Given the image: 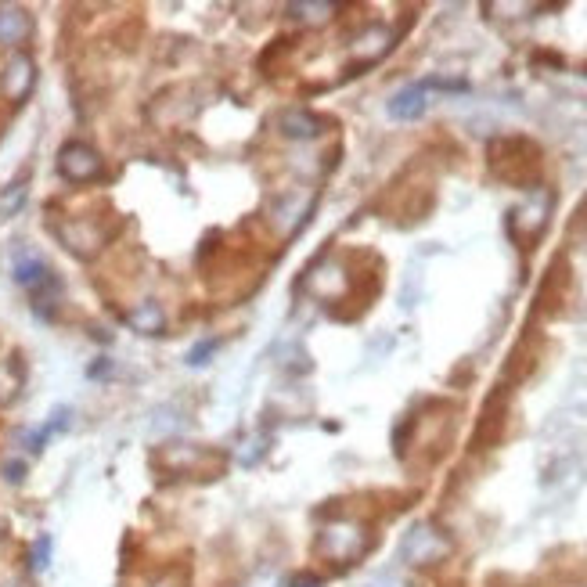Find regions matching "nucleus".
<instances>
[{"label": "nucleus", "instance_id": "obj_1", "mask_svg": "<svg viewBox=\"0 0 587 587\" xmlns=\"http://www.w3.org/2000/svg\"><path fill=\"white\" fill-rule=\"evenodd\" d=\"M451 555V537L433 523H415L400 541V562L407 566H436Z\"/></svg>", "mask_w": 587, "mask_h": 587}, {"label": "nucleus", "instance_id": "obj_16", "mask_svg": "<svg viewBox=\"0 0 587 587\" xmlns=\"http://www.w3.org/2000/svg\"><path fill=\"white\" fill-rule=\"evenodd\" d=\"M65 425H69V411H58V415L51 418V422H47L37 436H33V451H40V447H44V443L51 440V436H55L58 429H65Z\"/></svg>", "mask_w": 587, "mask_h": 587}, {"label": "nucleus", "instance_id": "obj_7", "mask_svg": "<svg viewBox=\"0 0 587 587\" xmlns=\"http://www.w3.org/2000/svg\"><path fill=\"white\" fill-rule=\"evenodd\" d=\"M389 47H393V33H389L386 26H371V29H364L361 37L353 40V58L364 62V65H371V62H379Z\"/></svg>", "mask_w": 587, "mask_h": 587}, {"label": "nucleus", "instance_id": "obj_13", "mask_svg": "<svg viewBox=\"0 0 587 587\" xmlns=\"http://www.w3.org/2000/svg\"><path fill=\"white\" fill-rule=\"evenodd\" d=\"M15 281L26 285V289H37V285H44L47 281V267L37 260V256H29V253L19 256V260H15Z\"/></svg>", "mask_w": 587, "mask_h": 587}, {"label": "nucleus", "instance_id": "obj_11", "mask_svg": "<svg viewBox=\"0 0 587 587\" xmlns=\"http://www.w3.org/2000/svg\"><path fill=\"white\" fill-rule=\"evenodd\" d=\"M130 328L141 335H159L166 328V314L159 303H152V299H145V303H137L134 310H130Z\"/></svg>", "mask_w": 587, "mask_h": 587}, {"label": "nucleus", "instance_id": "obj_14", "mask_svg": "<svg viewBox=\"0 0 587 587\" xmlns=\"http://www.w3.org/2000/svg\"><path fill=\"white\" fill-rule=\"evenodd\" d=\"M26 199H29L26 177H22V181H15V184H8V188L0 191V220L19 217V209L26 206Z\"/></svg>", "mask_w": 587, "mask_h": 587}, {"label": "nucleus", "instance_id": "obj_9", "mask_svg": "<svg viewBox=\"0 0 587 587\" xmlns=\"http://www.w3.org/2000/svg\"><path fill=\"white\" fill-rule=\"evenodd\" d=\"M29 15L22 8H0V47H15L29 37Z\"/></svg>", "mask_w": 587, "mask_h": 587}, {"label": "nucleus", "instance_id": "obj_4", "mask_svg": "<svg viewBox=\"0 0 587 587\" xmlns=\"http://www.w3.org/2000/svg\"><path fill=\"white\" fill-rule=\"evenodd\" d=\"M548 209H551V195L548 191H537V195H530V199L523 202V206L512 213V231L519 242H530V238H537L544 231V224H548Z\"/></svg>", "mask_w": 587, "mask_h": 587}, {"label": "nucleus", "instance_id": "obj_18", "mask_svg": "<svg viewBox=\"0 0 587 587\" xmlns=\"http://www.w3.org/2000/svg\"><path fill=\"white\" fill-rule=\"evenodd\" d=\"M217 343H202L199 350H191L188 353V364H206V357H209V350H213Z\"/></svg>", "mask_w": 587, "mask_h": 587}, {"label": "nucleus", "instance_id": "obj_17", "mask_svg": "<svg viewBox=\"0 0 587 587\" xmlns=\"http://www.w3.org/2000/svg\"><path fill=\"white\" fill-rule=\"evenodd\" d=\"M47 559H51V537H40L37 548H33V566L44 569V566H47Z\"/></svg>", "mask_w": 587, "mask_h": 587}, {"label": "nucleus", "instance_id": "obj_2", "mask_svg": "<svg viewBox=\"0 0 587 587\" xmlns=\"http://www.w3.org/2000/svg\"><path fill=\"white\" fill-rule=\"evenodd\" d=\"M364 544H368V537H364L361 526L350 523V519H339V523H328L325 530H321L317 548H321V555L332 562H353L364 551Z\"/></svg>", "mask_w": 587, "mask_h": 587}, {"label": "nucleus", "instance_id": "obj_5", "mask_svg": "<svg viewBox=\"0 0 587 587\" xmlns=\"http://www.w3.org/2000/svg\"><path fill=\"white\" fill-rule=\"evenodd\" d=\"M33 83H37V69H33V62H29L26 55H19V58H11L4 76H0V91H4V98L8 101L19 105V101L29 98Z\"/></svg>", "mask_w": 587, "mask_h": 587}, {"label": "nucleus", "instance_id": "obj_12", "mask_svg": "<svg viewBox=\"0 0 587 587\" xmlns=\"http://www.w3.org/2000/svg\"><path fill=\"white\" fill-rule=\"evenodd\" d=\"M289 15L299 22H310V26H321L335 15V4H317V0H299V4H289Z\"/></svg>", "mask_w": 587, "mask_h": 587}, {"label": "nucleus", "instance_id": "obj_3", "mask_svg": "<svg viewBox=\"0 0 587 587\" xmlns=\"http://www.w3.org/2000/svg\"><path fill=\"white\" fill-rule=\"evenodd\" d=\"M58 170H62L65 181L87 184V181H94V177H101L105 163H101V155L94 152L91 145L69 141V145H62V152H58Z\"/></svg>", "mask_w": 587, "mask_h": 587}, {"label": "nucleus", "instance_id": "obj_19", "mask_svg": "<svg viewBox=\"0 0 587 587\" xmlns=\"http://www.w3.org/2000/svg\"><path fill=\"white\" fill-rule=\"evenodd\" d=\"M292 587H321V580L317 577H296L292 580Z\"/></svg>", "mask_w": 587, "mask_h": 587}, {"label": "nucleus", "instance_id": "obj_10", "mask_svg": "<svg viewBox=\"0 0 587 587\" xmlns=\"http://www.w3.org/2000/svg\"><path fill=\"white\" fill-rule=\"evenodd\" d=\"M425 87H404L400 94H393V101H389V116L400 119V123H411V119H418L425 112Z\"/></svg>", "mask_w": 587, "mask_h": 587}, {"label": "nucleus", "instance_id": "obj_8", "mask_svg": "<svg viewBox=\"0 0 587 587\" xmlns=\"http://www.w3.org/2000/svg\"><path fill=\"white\" fill-rule=\"evenodd\" d=\"M58 238H62L73 253L80 256H91L94 249L101 245V231L94 224H87V220H73V224H62L58 227Z\"/></svg>", "mask_w": 587, "mask_h": 587}, {"label": "nucleus", "instance_id": "obj_6", "mask_svg": "<svg viewBox=\"0 0 587 587\" xmlns=\"http://www.w3.org/2000/svg\"><path fill=\"white\" fill-rule=\"evenodd\" d=\"M278 130H281V137H289V141H310V137H317L325 130V123L307 109H285L278 116Z\"/></svg>", "mask_w": 587, "mask_h": 587}, {"label": "nucleus", "instance_id": "obj_15", "mask_svg": "<svg viewBox=\"0 0 587 587\" xmlns=\"http://www.w3.org/2000/svg\"><path fill=\"white\" fill-rule=\"evenodd\" d=\"M569 407L587 411V361L573 371V382H569Z\"/></svg>", "mask_w": 587, "mask_h": 587}]
</instances>
